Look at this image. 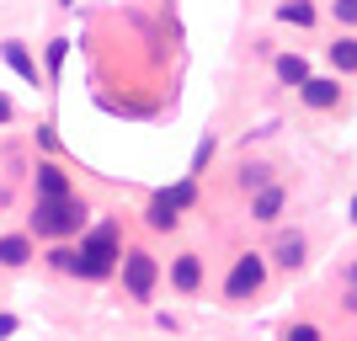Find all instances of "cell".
I'll return each instance as SVG.
<instances>
[{
    "instance_id": "6da1fadb",
    "label": "cell",
    "mask_w": 357,
    "mask_h": 341,
    "mask_svg": "<svg viewBox=\"0 0 357 341\" xmlns=\"http://www.w3.org/2000/svg\"><path fill=\"white\" fill-rule=\"evenodd\" d=\"M112 256H118V229H112V224H96L86 235V245L75 251V272H80V278H107V272H112Z\"/></svg>"
},
{
    "instance_id": "7a4b0ae2",
    "label": "cell",
    "mask_w": 357,
    "mask_h": 341,
    "mask_svg": "<svg viewBox=\"0 0 357 341\" xmlns=\"http://www.w3.org/2000/svg\"><path fill=\"white\" fill-rule=\"evenodd\" d=\"M80 224H86V208L75 197H38V213H32L38 235H75Z\"/></svg>"
},
{
    "instance_id": "3957f363",
    "label": "cell",
    "mask_w": 357,
    "mask_h": 341,
    "mask_svg": "<svg viewBox=\"0 0 357 341\" xmlns=\"http://www.w3.org/2000/svg\"><path fill=\"white\" fill-rule=\"evenodd\" d=\"M261 282H267V262L251 251V256H240L235 267H229V278H224V298H251Z\"/></svg>"
},
{
    "instance_id": "277c9868",
    "label": "cell",
    "mask_w": 357,
    "mask_h": 341,
    "mask_svg": "<svg viewBox=\"0 0 357 341\" xmlns=\"http://www.w3.org/2000/svg\"><path fill=\"white\" fill-rule=\"evenodd\" d=\"M123 288L134 298H149V288H155V256L149 251H128L123 256Z\"/></svg>"
},
{
    "instance_id": "5b68a950",
    "label": "cell",
    "mask_w": 357,
    "mask_h": 341,
    "mask_svg": "<svg viewBox=\"0 0 357 341\" xmlns=\"http://www.w3.org/2000/svg\"><path fill=\"white\" fill-rule=\"evenodd\" d=\"M298 96H304V107H314V112H326V107H336V96H342V86H336L331 75H310V80L298 86Z\"/></svg>"
},
{
    "instance_id": "8992f818",
    "label": "cell",
    "mask_w": 357,
    "mask_h": 341,
    "mask_svg": "<svg viewBox=\"0 0 357 341\" xmlns=\"http://www.w3.org/2000/svg\"><path fill=\"white\" fill-rule=\"evenodd\" d=\"M251 213H256L261 224H272L278 213H283V187H272V181H267V187H256V203H251Z\"/></svg>"
},
{
    "instance_id": "52a82bcc",
    "label": "cell",
    "mask_w": 357,
    "mask_h": 341,
    "mask_svg": "<svg viewBox=\"0 0 357 341\" xmlns=\"http://www.w3.org/2000/svg\"><path fill=\"white\" fill-rule=\"evenodd\" d=\"M171 282H176L181 294H192L197 282H203V262H197L192 251H187V256H176V267H171Z\"/></svg>"
},
{
    "instance_id": "ba28073f",
    "label": "cell",
    "mask_w": 357,
    "mask_h": 341,
    "mask_svg": "<svg viewBox=\"0 0 357 341\" xmlns=\"http://www.w3.org/2000/svg\"><path fill=\"white\" fill-rule=\"evenodd\" d=\"M0 59L11 64L16 75H22V80H32V86H38V64H32V54L22 43H0Z\"/></svg>"
},
{
    "instance_id": "9c48e42d",
    "label": "cell",
    "mask_w": 357,
    "mask_h": 341,
    "mask_svg": "<svg viewBox=\"0 0 357 341\" xmlns=\"http://www.w3.org/2000/svg\"><path fill=\"white\" fill-rule=\"evenodd\" d=\"M272 256H278V267L298 272V267H304V235H283L278 245H272Z\"/></svg>"
},
{
    "instance_id": "30bf717a",
    "label": "cell",
    "mask_w": 357,
    "mask_h": 341,
    "mask_svg": "<svg viewBox=\"0 0 357 341\" xmlns=\"http://www.w3.org/2000/svg\"><path fill=\"white\" fill-rule=\"evenodd\" d=\"M155 203H160V208H171V213H176V208H192V203H197V181L187 176V181H176V187H165V192L155 197Z\"/></svg>"
},
{
    "instance_id": "8fae6325",
    "label": "cell",
    "mask_w": 357,
    "mask_h": 341,
    "mask_svg": "<svg viewBox=\"0 0 357 341\" xmlns=\"http://www.w3.org/2000/svg\"><path fill=\"white\" fill-rule=\"evenodd\" d=\"M331 70L357 75V38H336V43H331Z\"/></svg>"
},
{
    "instance_id": "7c38bea8",
    "label": "cell",
    "mask_w": 357,
    "mask_h": 341,
    "mask_svg": "<svg viewBox=\"0 0 357 341\" xmlns=\"http://www.w3.org/2000/svg\"><path fill=\"white\" fill-rule=\"evenodd\" d=\"M38 197H70V181L59 165H38Z\"/></svg>"
},
{
    "instance_id": "4fadbf2b",
    "label": "cell",
    "mask_w": 357,
    "mask_h": 341,
    "mask_svg": "<svg viewBox=\"0 0 357 341\" xmlns=\"http://www.w3.org/2000/svg\"><path fill=\"white\" fill-rule=\"evenodd\" d=\"M278 80H283V86H304V80H310V59H304V54H283V59H278Z\"/></svg>"
},
{
    "instance_id": "5bb4252c",
    "label": "cell",
    "mask_w": 357,
    "mask_h": 341,
    "mask_svg": "<svg viewBox=\"0 0 357 341\" xmlns=\"http://www.w3.org/2000/svg\"><path fill=\"white\" fill-rule=\"evenodd\" d=\"M27 256H32L27 235H6L0 240V267H27Z\"/></svg>"
},
{
    "instance_id": "9a60e30c",
    "label": "cell",
    "mask_w": 357,
    "mask_h": 341,
    "mask_svg": "<svg viewBox=\"0 0 357 341\" xmlns=\"http://www.w3.org/2000/svg\"><path fill=\"white\" fill-rule=\"evenodd\" d=\"M278 22H294V27H310V22H314V6H310V0H283V6H278Z\"/></svg>"
},
{
    "instance_id": "2e32d148",
    "label": "cell",
    "mask_w": 357,
    "mask_h": 341,
    "mask_svg": "<svg viewBox=\"0 0 357 341\" xmlns=\"http://www.w3.org/2000/svg\"><path fill=\"white\" fill-rule=\"evenodd\" d=\"M240 187H245V192L267 187V165H245V171H240Z\"/></svg>"
},
{
    "instance_id": "e0dca14e",
    "label": "cell",
    "mask_w": 357,
    "mask_h": 341,
    "mask_svg": "<svg viewBox=\"0 0 357 341\" xmlns=\"http://www.w3.org/2000/svg\"><path fill=\"white\" fill-rule=\"evenodd\" d=\"M331 11H336V22L357 27V0H331Z\"/></svg>"
},
{
    "instance_id": "ac0fdd59",
    "label": "cell",
    "mask_w": 357,
    "mask_h": 341,
    "mask_svg": "<svg viewBox=\"0 0 357 341\" xmlns=\"http://www.w3.org/2000/svg\"><path fill=\"white\" fill-rule=\"evenodd\" d=\"M208 160H213V139H203V144L192 149V176H197V171H203Z\"/></svg>"
},
{
    "instance_id": "d6986e66",
    "label": "cell",
    "mask_w": 357,
    "mask_h": 341,
    "mask_svg": "<svg viewBox=\"0 0 357 341\" xmlns=\"http://www.w3.org/2000/svg\"><path fill=\"white\" fill-rule=\"evenodd\" d=\"M48 262H54L59 272H75V251H64V245H59V251H48Z\"/></svg>"
},
{
    "instance_id": "ffe728a7",
    "label": "cell",
    "mask_w": 357,
    "mask_h": 341,
    "mask_svg": "<svg viewBox=\"0 0 357 341\" xmlns=\"http://www.w3.org/2000/svg\"><path fill=\"white\" fill-rule=\"evenodd\" d=\"M64 54H70V43H64V38H59V43H48V70H59Z\"/></svg>"
},
{
    "instance_id": "44dd1931",
    "label": "cell",
    "mask_w": 357,
    "mask_h": 341,
    "mask_svg": "<svg viewBox=\"0 0 357 341\" xmlns=\"http://www.w3.org/2000/svg\"><path fill=\"white\" fill-rule=\"evenodd\" d=\"M16 331V315H0V336H11Z\"/></svg>"
},
{
    "instance_id": "7402d4cb",
    "label": "cell",
    "mask_w": 357,
    "mask_h": 341,
    "mask_svg": "<svg viewBox=\"0 0 357 341\" xmlns=\"http://www.w3.org/2000/svg\"><path fill=\"white\" fill-rule=\"evenodd\" d=\"M347 310L357 315V282H347Z\"/></svg>"
},
{
    "instance_id": "603a6c76",
    "label": "cell",
    "mask_w": 357,
    "mask_h": 341,
    "mask_svg": "<svg viewBox=\"0 0 357 341\" xmlns=\"http://www.w3.org/2000/svg\"><path fill=\"white\" fill-rule=\"evenodd\" d=\"M0 123H11V102L6 96H0Z\"/></svg>"
},
{
    "instance_id": "cb8c5ba5",
    "label": "cell",
    "mask_w": 357,
    "mask_h": 341,
    "mask_svg": "<svg viewBox=\"0 0 357 341\" xmlns=\"http://www.w3.org/2000/svg\"><path fill=\"white\" fill-rule=\"evenodd\" d=\"M342 282H357V262H352V267H347V272H342Z\"/></svg>"
},
{
    "instance_id": "d4e9b609",
    "label": "cell",
    "mask_w": 357,
    "mask_h": 341,
    "mask_svg": "<svg viewBox=\"0 0 357 341\" xmlns=\"http://www.w3.org/2000/svg\"><path fill=\"white\" fill-rule=\"evenodd\" d=\"M352 224H357V197H352Z\"/></svg>"
}]
</instances>
